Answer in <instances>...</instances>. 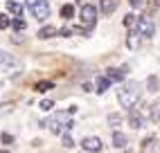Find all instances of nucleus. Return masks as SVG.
<instances>
[{
    "instance_id": "nucleus-5",
    "label": "nucleus",
    "mask_w": 160,
    "mask_h": 153,
    "mask_svg": "<svg viewBox=\"0 0 160 153\" xmlns=\"http://www.w3.org/2000/svg\"><path fill=\"white\" fill-rule=\"evenodd\" d=\"M14 70H20V61L0 50V72H14Z\"/></svg>"
},
{
    "instance_id": "nucleus-27",
    "label": "nucleus",
    "mask_w": 160,
    "mask_h": 153,
    "mask_svg": "<svg viewBox=\"0 0 160 153\" xmlns=\"http://www.w3.org/2000/svg\"><path fill=\"white\" fill-rule=\"evenodd\" d=\"M2 142H5V144H12L14 137H12V135H7V133H2Z\"/></svg>"
},
{
    "instance_id": "nucleus-17",
    "label": "nucleus",
    "mask_w": 160,
    "mask_h": 153,
    "mask_svg": "<svg viewBox=\"0 0 160 153\" xmlns=\"http://www.w3.org/2000/svg\"><path fill=\"white\" fill-rule=\"evenodd\" d=\"M72 14H74V7H72V5H63V7H61V18H63V20H70Z\"/></svg>"
},
{
    "instance_id": "nucleus-32",
    "label": "nucleus",
    "mask_w": 160,
    "mask_h": 153,
    "mask_svg": "<svg viewBox=\"0 0 160 153\" xmlns=\"http://www.w3.org/2000/svg\"><path fill=\"white\" fill-rule=\"evenodd\" d=\"M0 153H7V151H0Z\"/></svg>"
},
{
    "instance_id": "nucleus-28",
    "label": "nucleus",
    "mask_w": 160,
    "mask_h": 153,
    "mask_svg": "<svg viewBox=\"0 0 160 153\" xmlns=\"http://www.w3.org/2000/svg\"><path fill=\"white\" fill-rule=\"evenodd\" d=\"M59 34H61V36H70V34H74V32H72V29H68V27H63Z\"/></svg>"
},
{
    "instance_id": "nucleus-29",
    "label": "nucleus",
    "mask_w": 160,
    "mask_h": 153,
    "mask_svg": "<svg viewBox=\"0 0 160 153\" xmlns=\"http://www.w3.org/2000/svg\"><path fill=\"white\" fill-rule=\"evenodd\" d=\"M9 108H14V104H2V108H0V115H2V113H7Z\"/></svg>"
},
{
    "instance_id": "nucleus-9",
    "label": "nucleus",
    "mask_w": 160,
    "mask_h": 153,
    "mask_svg": "<svg viewBox=\"0 0 160 153\" xmlns=\"http://www.w3.org/2000/svg\"><path fill=\"white\" fill-rule=\"evenodd\" d=\"M129 124L133 128H142L144 126V117L138 113V111H129Z\"/></svg>"
},
{
    "instance_id": "nucleus-19",
    "label": "nucleus",
    "mask_w": 160,
    "mask_h": 153,
    "mask_svg": "<svg viewBox=\"0 0 160 153\" xmlns=\"http://www.w3.org/2000/svg\"><path fill=\"white\" fill-rule=\"evenodd\" d=\"M147 90L149 92H156L158 90V79H156V76H149V79H147Z\"/></svg>"
},
{
    "instance_id": "nucleus-7",
    "label": "nucleus",
    "mask_w": 160,
    "mask_h": 153,
    "mask_svg": "<svg viewBox=\"0 0 160 153\" xmlns=\"http://www.w3.org/2000/svg\"><path fill=\"white\" fill-rule=\"evenodd\" d=\"M81 146H83V151H88V153H97V151H102V140L99 137H83Z\"/></svg>"
},
{
    "instance_id": "nucleus-4",
    "label": "nucleus",
    "mask_w": 160,
    "mask_h": 153,
    "mask_svg": "<svg viewBox=\"0 0 160 153\" xmlns=\"http://www.w3.org/2000/svg\"><path fill=\"white\" fill-rule=\"evenodd\" d=\"M79 20H81V27L83 29H92L95 23H97V9L92 5H83L81 7V14H79Z\"/></svg>"
},
{
    "instance_id": "nucleus-18",
    "label": "nucleus",
    "mask_w": 160,
    "mask_h": 153,
    "mask_svg": "<svg viewBox=\"0 0 160 153\" xmlns=\"http://www.w3.org/2000/svg\"><path fill=\"white\" fill-rule=\"evenodd\" d=\"M149 115H151L153 122H160V104H151V108H149Z\"/></svg>"
},
{
    "instance_id": "nucleus-11",
    "label": "nucleus",
    "mask_w": 160,
    "mask_h": 153,
    "mask_svg": "<svg viewBox=\"0 0 160 153\" xmlns=\"http://www.w3.org/2000/svg\"><path fill=\"white\" fill-rule=\"evenodd\" d=\"M99 7H102V14H113L117 7V0H102Z\"/></svg>"
},
{
    "instance_id": "nucleus-13",
    "label": "nucleus",
    "mask_w": 160,
    "mask_h": 153,
    "mask_svg": "<svg viewBox=\"0 0 160 153\" xmlns=\"http://www.w3.org/2000/svg\"><path fill=\"white\" fill-rule=\"evenodd\" d=\"M7 12L9 14H12V16H20V14H23V7H20L18 2H14V0H7Z\"/></svg>"
},
{
    "instance_id": "nucleus-6",
    "label": "nucleus",
    "mask_w": 160,
    "mask_h": 153,
    "mask_svg": "<svg viewBox=\"0 0 160 153\" xmlns=\"http://www.w3.org/2000/svg\"><path fill=\"white\" fill-rule=\"evenodd\" d=\"M138 34H142V36H153L156 34V23L151 20V16L138 18Z\"/></svg>"
},
{
    "instance_id": "nucleus-8",
    "label": "nucleus",
    "mask_w": 160,
    "mask_h": 153,
    "mask_svg": "<svg viewBox=\"0 0 160 153\" xmlns=\"http://www.w3.org/2000/svg\"><path fill=\"white\" fill-rule=\"evenodd\" d=\"M160 151V144L156 137H147L142 140V146H140V153H158Z\"/></svg>"
},
{
    "instance_id": "nucleus-30",
    "label": "nucleus",
    "mask_w": 160,
    "mask_h": 153,
    "mask_svg": "<svg viewBox=\"0 0 160 153\" xmlns=\"http://www.w3.org/2000/svg\"><path fill=\"white\" fill-rule=\"evenodd\" d=\"M129 2H131V7H140V5H142V0H129Z\"/></svg>"
},
{
    "instance_id": "nucleus-25",
    "label": "nucleus",
    "mask_w": 160,
    "mask_h": 153,
    "mask_svg": "<svg viewBox=\"0 0 160 153\" xmlns=\"http://www.w3.org/2000/svg\"><path fill=\"white\" fill-rule=\"evenodd\" d=\"M52 106H54L52 99H43V101H41V108H43V111H52Z\"/></svg>"
},
{
    "instance_id": "nucleus-10",
    "label": "nucleus",
    "mask_w": 160,
    "mask_h": 153,
    "mask_svg": "<svg viewBox=\"0 0 160 153\" xmlns=\"http://www.w3.org/2000/svg\"><path fill=\"white\" fill-rule=\"evenodd\" d=\"M124 74H126V68H122V70L108 68V72H106V76H108L111 81H122V79H124Z\"/></svg>"
},
{
    "instance_id": "nucleus-3",
    "label": "nucleus",
    "mask_w": 160,
    "mask_h": 153,
    "mask_svg": "<svg viewBox=\"0 0 160 153\" xmlns=\"http://www.w3.org/2000/svg\"><path fill=\"white\" fill-rule=\"evenodd\" d=\"M25 7L29 9V14L36 20H45L50 16V5L48 0H25Z\"/></svg>"
},
{
    "instance_id": "nucleus-2",
    "label": "nucleus",
    "mask_w": 160,
    "mask_h": 153,
    "mask_svg": "<svg viewBox=\"0 0 160 153\" xmlns=\"http://www.w3.org/2000/svg\"><path fill=\"white\" fill-rule=\"evenodd\" d=\"M117 99H120V106L133 111V106L138 104V99H140V88H138V83H129L126 88H122L120 95H117Z\"/></svg>"
},
{
    "instance_id": "nucleus-31",
    "label": "nucleus",
    "mask_w": 160,
    "mask_h": 153,
    "mask_svg": "<svg viewBox=\"0 0 160 153\" xmlns=\"http://www.w3.org/2000/svg\"><path fill=\"white\" fill-rule=\"evenodd\" d=\"M153 2H156V5H158V7H160V0H153Z\"/></svg>"
},
{
    "instance_id": "nucleus-16",
    "label": "nucleus",
    "mask_w": 160,
    "mask_h": 153,
    "mask_svg": "<svg viewBox=\"0 0 160 153\" xmlns=\"http://www.w3.org/2000/svg\"><path fill=\"white\" fill-rule=\"evenodd\" d=\"M108 83H111L108 76H99V79H97V92H99V95L106 92V90H108Z\"/></svg>"
},
{
    "instance_id": "nucleus-21",
    "label": "nucleus",
    "mask_w": 160,
    "mask_h": 153,
    "mask_svg": "<svg viewBox=\"0 0 160 153\" xmlns=\"http://www.w3.org/2000/svg\"><path fill=\"white\" fill-rule=\"evenodd\" d=\"M12 27L18 29V32H23V29H25V20H23V18H14V20H12Z\"/></svg>"
},
{
    "instance_id": "nucleus-23",
    "label": "nucleus",
    "mask_w": 160,
    "mask_h": 153,
    "mask_svg": "<svg viewBox=\"0 0 160 153\" xmlns=\"http://www.w3.org/2000/svg\"><path fill=\"white\" fill-rule=\"evenodd\" d=\"M9 25H12V20H9V16H5V14H0V29H7Z\"/></svg>"
},
{
    "instance_id": "nucleus-14",
    "label": "nucleus",
    "mask_w": 160,
    "mask_h": 153,
    "mask_svg": "<svg viewBox=\"0 0 160 153\" xmlns=\"http://www.w3.org/2000/svg\"><path fill=\"white\" fill-rule=\"evenodd\" d=\"M126 45H129L131 50H138V45H140V36H138V32H131V34L126 36Z\"/></svg>"
},
{
    "instance_id": "nucleus-15",
    "label": "nucleus",
    "mask_w": 160,
    "mask_h": 153,
    "mask_svg": "<svg viewBox=\"0 0 160 153\" xmlns=\"http://www.w3.org/2000/svg\"><path fill=\"white\" fill-rule=\"evenodd\" d=\"M54 34H57V29L52 27V25H48V27H41V29H38V38H52Z\"/></svg>"
},
{
    "instance_id": "nucleus-1",
    "label": "nucleus",
    "mask_w": 160,
    "mask_h": 153,
    "mask_svg": "<svg viewBox=\"0 0 160 153\" xmlns=\"http://www.w3.org/2000/svg\"><path fill=\"white\" fill-rule=\"evenodd\" d=\"M43 126H48L52 133H57V135H66L68 131H70V126H72V122L68 119V115H66V113H54V115H52Z\"/></svg>"
},
{
    "instance_id": "nucleus-24",
    "label": "nucleus",
    "mask_w": 160,
    "mask_h": 153,
    "mask_svg": "<svg viewBox=\"0 0 160 153\" xmlns=\"http://www.w3.org/2000/svg\"><path fill=\"white\" fill-rule=\"evenodd\" d=\"M131 25H135V16L133 14H126L124 16V27H131Z\"/></svg>"
},
{
    "instance_id": "nucleus-20",
    "label": "nucleus",
    "mask_w": 160,
    "mask_h": 153,
    "mask_svg": "<svg viewBox=\"0 0 160 153\" xmlns=\"http://www.w3.org/2000/svg\"><path fill=\"white\" fill-rule=\"evenodd\" d=\"M50 88H54V83H52V81H38V83H36V90H38V92H45V90H50Z\"/></svg>"
},
{
    "instance_id": "nucleus-12",
    "label": "nucleus",
    "mask_w": 160,
    "mask_h": 153,
    "mask_svg": "<svg viewBox=\"0 0 160 153\" xmlns=\"http://www.w3.org/2000/svg\"><path fill=\"white\" fill-rule=\"evenodd\" d=\"M113 146H115V149H124V146H126V135L115 131V133H113Z\"/></svg>"
},
{
    "instance_id": "nucleus-22",
    "label": "nucleus",
    "mask_w": 160,
    "mask_h": 153,
    "mask_svg": "<svg viewBox=\"0 0 160 153\" xmlns=\"http://www.w3.org/2000/svg\"><path fill=\"white\" fill-rule=\"evenodd\" d=\"M108 122H111V126H120V122H122V117L117 115V113H111V115H108Z\"/></svg>"
},
{
    "instance_id": "nucleus-26",
    "label": "nucleus",
    "mask_w": 160,
    "mask_h": 153,
    "mask_svg": "<svg viewBox=\"0 0 160 153\" xmlns=\"http://www.w3.org/2000/svg\"><path fill=\"white\" fill-rule=\"evenodd\" d=\"M72 144H74V142H72V137H70V135L66 133V135H63V146H66V149H70Z\"/></svg>"
}]
</instances>
